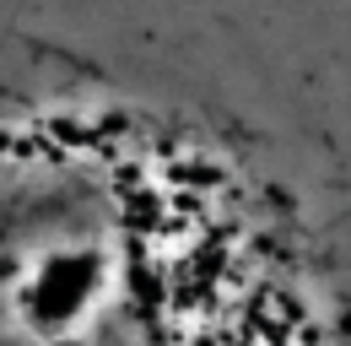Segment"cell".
<instances>
[{
  "instance_id": "6da1fadb",
  "label": "cell",
  "mask_w": 351,
  "mask_h": 346,
  "mask_svg": "<svg viewBox=\"0 0 351 346\" xmlns=\"http://www.w3.org/2000/svg\"><path fill=\"white\" fill-rule=\"evenodd\" d=\"M0 346H351V0H0Z\"/></svg>"
}]
</instances>
